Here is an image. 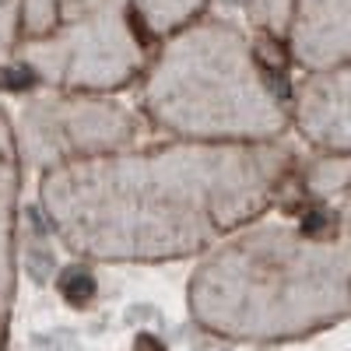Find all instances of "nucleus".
<instances>
[{
	"instance_id": "nucleus-4",
	"label": "nucleus",
	"mask_w": 351,
	"mask_h": 351,
	"mask_svg": "<svg viewBox=\"0 0 351 351\" xmlns=\"http://www.w3.org/2000/svg\"><path fill=\"white\" fill-rule=\"evenodd\" d=\"M208 0H25L14 60L53 92L109 95L141 81Z\"/></svg>"
},
{
	"instance_id": "nucleus-1",
	"label": "nucleus",
	"mask_w": 351,
	"mask_h": 351,
	"mask_svg": "<svg viewBox=\"0 0 351 351\" xmlns=\"http://www.w3.org/2000/svg\"><path fill=\"white\" fill-rule=\"evenodd\" d=\"M295 152L169 141L56 165L39 176L49 232L81 260L162 263L215 250L281 197Z\"/></svg>"
},
{
	"instance_id": "nucleus-11",
	"label": "nucleus",
	"mask_w": 351,
	"mask_h": 351,
	"mask_svg": "<svg viewBox=\"0 0 351 351\" xmlns=\"http://www.w3.org/2000/svg\"><path fill=\"white\" fill-rule=\"evenodd\" d=\"M21 18H25V0H0V64L14 60L21 39Z\"/></svg>"
},
{
	"instance_id": "nucleus-10",
	"label": "nucleus",
	"mask_w": 351,
	"mask_h": 351,
	"mask_svg": "<svg viewBox=\"0 0 351 351\" xmlns=\"http://www.w3.org/2000/svg\"><path fill=\"white\" fill-rule=\"evenodd\" d=\"M250 18L263 28L267 36L285 39L288 36V14H291V0H243Z\"/></svg>"
},
{
	"instance_id": "nucleus-5",
	"label": "nucleus",
	"mask_w": 351,
	"mask_h": 351,
	"mask_svg": "<svg viewBox=\"0 0 351 351\" xmlns=\"http://www.w3.org/2000/svg\"><path fill=\"white\" fill-rule=\"evenodd\" d=\"M14 130L21 162L49 172L67 162L134 148L141 120L116 99L49 88V95H39L21 109V123Z\"/></svg>"
},
{
	"instance_id": "nucleus-7",
	"label": "nucleus",
	"mask_w": 351,
	"mask_h": 351,
	"mask_svg": "<svg viewBox=\"0 0 351 351\" xmlns=\"http://www.w3.org/2000/svg\"><path fill=\"white\" fill-rule=\"evenodd\" d=\"M285 46L302 74L351 64V0H291Z\"/></svg>"
},
{
	"instance_id": "nucleus-6",
	"label": "nucleus",
	"mask_w": 351,
	"mask_h": 351,
	"mask_svg": "<svg viewBox=\"0 0 351 351\" xmlns=\"http://www.w3.org/2000/svg\"><path fill=\"white\" fill-rule=\"evenodd\" d=\"M291 127L316 152L351 155V64L299 77L291 88Z\"/></svg>"
},
{
	"instance_id": "nucleus-8",
	"label": "nucleus",
	"mask_w": 351,
	"mask_h": 351,
	"mask_svg": "<svg viewBox=\"0 0 351 351\" xmlns=\"http://www.w3.org/2000/svg\"><path fill=\"white\" fill-rule=\"evenodd\" d=\"M18 193H21V165L0 176V351H8L14 288H18Z\"/></svg>"
},
{
	"instance_id": "nucleus-2",
	"label": "nucleus",
	"mask_w": 351,
	"mask_h": 351,
	"mask_svg": "<svg viewBox=\"0 0 351 351\" xmlns=\"http://www.w3.org/2000/svg\"><path fill=\"white\" fill-rule=\"evenodd\" d=\"M193 324L232 341H291L351 316V193L291 221L246 225L190 278Z\"/></svg>"
},
{
	"instance_id": "nucleus-3",
	"label": "nucleus",
	"mask_w": 351,
	"mask_h": 351,
	"mask_svg": "<svg viewBox=\"0 0 351 351\" xmlns=\"http://www.w3.org/2000/svg\"><path fill=\"white\" fill-rule=\"evenodd\" d=\"M141 109L176 141L267 144L291 127V102L246 32L221 18L180 28L141 77Z\"/></svg>"
},
{
	"instance_id": "nucleus-12",
	"label": "nucleus",
	"mask_w": 351,
	"mask_h": 351,
	"mask_svg": "<svg viewBox=\"0 0 351 351\" xmlns=\"http://www.w3.org/2000/svg\"><path fill=\"white\" fill-rule=\"evenodd\" d=\"M21 165V152H18V130L14 123L8 120V112L0 109V176L8 169H18Z\"/></svg>"
},
{
	"instance_id": "nucleus-9",
	"label": "nucleus",
	"mask_w": 351,
	"mask_h": 351,
	"mask_svg": "<svg viewBox=\"0 0 351 351\" xmlns=\"http://www.w3.org/2000/svg\"><path fill=\"white\" fill-rule=\"evenodd\" d=\"M299 180L313 200H337L351 193V155H319L299 172Z\"/></svg>"
}]
</instances>
